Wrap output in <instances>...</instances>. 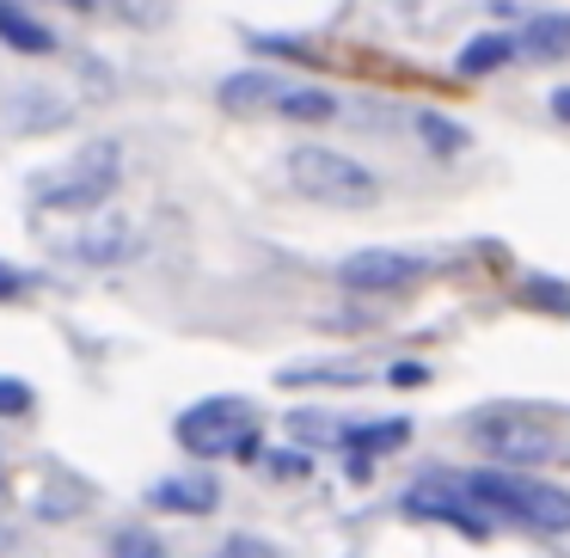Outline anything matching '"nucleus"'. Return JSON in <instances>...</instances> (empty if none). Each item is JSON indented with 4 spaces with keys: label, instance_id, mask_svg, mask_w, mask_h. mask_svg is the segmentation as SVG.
I'll use <instances>...</instances> for the list:
<instances>
[{
    "label": "nucleus",
    "instance_id": "1",
    "mask_svg": "<svg viewBox=\"0 0 570 558\" xmlns=\"http://www.w3.org/2000/svg\"><path fill=\"white\" fill-rule=\"evenodd\" d=\"M479 509L491 521H521V528H540V533H570V491L564 484H546L533 472H460Z\"/></svg>",
    "mask_w": 570,
    "mask_h": 558
},
{
    "label": "nucleus",
    "instance_id": "2",
    "mask_svg": "<svg viewBox=\"0 0 570 558\" xmlns=\"http://www.w3.org/2000/svg\"><path fill=\"white\" fill-rule=\"evenodd\" d=\"M178 448L197 460H258V411H252V399H203V405H190L185 418H178Z\"/></svg>",
    "mask_w": 570,
    "mask_h": 558
},
{
    "label": "nucleus",
    "instance_id": "3",
    "mask_svg": "<svg viewBox=\"0 0 570 558\" xmlns=\"http://www.w3.org/2000/svg\"><path fill=\"white\" fill-rule=\"evenodd\" d=\"M288 185L307 203H325V209H368V203H381V178L362 160L332 154V148H295L288 154Z\"/></svg>",
    "mask_w": 570,
    "mask_h": 558
},
{
    "label": "nucleus",
    "instance_id": "4",
    "mask_svg": "<svg viewBox=\"0 0 570 558\" xmlns=\"http://www.w3.org/2000/svg\"><path fill=\"white\" fill-rule=\"evenodd\" d=\"M117 190V141H92L80 148L68 166L43 173L31 185V203L38 209H56V215H99V203Z\"/></svg>",
    "mask_w": 570,
    "mask_h": 558
},
{
    "label": "nucleus",
    "instance_id": "5",
    "mask_svg": "<svg viewBox=\"0 0 570 558\" xmlns=\"http://www.w3.org/2000/svg\"><path fill=\"white\" fill-rule=\"evenodd\" d=\"M405 509H411V516H423V521H454V528L472 533V540H484V533L497 528V521L479 509V497L460 484V472H430L423 484H411Z\"/></svg>",
    "mask_w": 570,
    "mask_h": 558
},
{
    "label": "nucleus",
    "instance_id": "6",
    "mask_svg": "<svg viewBox=\"0 0 570 558\" xmlns=\"http://www.w3.org/2000/svg\"><path fill=\"white\" fill-rule=\"evenodd\" d=\"M472 442L484 448V454L497 460V467H540L546 454H552V430L533 418H479L472 423Z\"/></svg>",
    "mask_w": 570,
    "mask_h": 558
},
{
    "label": "nucleus",
    "instance_id": "7",
    "mask_svg": "<svg viewBox=\"0 0 570 558\" xmlns=\"http://www.w3.org/2000/svg\"><path fill=\"white\" fill-rule=\"evenodd\" d=\"M423 271H430L423 258H411V252H386V246L350 252V258L337 264V276H344V288H362V295H381V288H411Z\"/></svg>",
    "mask_w": 570,
    "mask_h": 558
},
{
    "label": "nucleus",
    "instance_id": "8",
    "mask_svg": "<svg viewBox=\"0 0 570 558\" xmlns=\"http://www.w3.org/2000/svg\"><path fill=\"white\" fill-rule=\"evenodd\" d=\"M68 252L87 258V264H129L141 252V227L124 222V215H92V222L68 239Z\"/></svg>",
    "mask_w": 570,
    "mask_h": 558
},
{
    "label": "nucleus",
    "instance_id": "9",
    "mask_svg": "<svg viewBox=\"0 0 570 558\" xmlns=\"http://www.w3.org/2000/svg\"><path fill=\"white\" fill-rule=\"evenodd\" d=\"M288 92V80H276V75H234L222 87V111H234V117H258V111H276V99Z\"/></svg>",
    "mask_w": 570,
    "mask_h": 558
},
{
    "label": "nucleus",
    "instance_id": "10",
    "mask_svg": "<svg viewBox=\"0 0 570 558\" xmlns=\"http://www.w3.org/2000/svg\"><path fill=\"white\" fill-rule=\"evenodd\" d=\"M148 503H160V509H185V516H203V509L222 503V484H215L209 472H190V479H166V484H154Z\"/></svg>",
    "mask_w": 570,
    "mask_h": 558
},
{
    "label": "nucleus",
    "instance_id": "11",
    "mask_svg": "<svg viewBox=\"0 0 570 558\" xmlns=\"http://www.w3.org/2000/svg\"><path fill=\"white\" fill-rule=\"evenodd\" d=\"M0 43H13L19 56H50L56 50V31L38 26L31 13H19L13 0H0Z\"/></svg>",
    "mask_w": 570,
    "mask_h": 558
},
{
    "label": "nucleus",
    "instance_id": "12",
    "mask_svg": "<svg viewBox=\"0 0 570 558\" xmlns=\"http://www.w3.org/2000/svg\"><path fill=\"white\" fill-rule=\"evenodd\" d=\"M405 442H411V423H405V418H393V423H350V430H344L350 460L393 454V448H405Z\"/></svg>",
    "mask_w": 570,
    "mask_h": 558
},
{
    "label": "nucleus",
    "instance_id": "13",
    "mask_svg": "<svg viewBox=\"0 0 570 558\" xmlns=\"http://www.w3.org/2000/svg\"><path fill=\"white\" fill-rule=\"evenodd\" d=\"M515 50H528L533 62H558V56H570V13H552V19H533L528 31H521Z\"/></svg>",
    "mask_w": 570,
    "mask_h": 558
},
{
    "label": "nucleus",
    "instance_id": "14",
    "mask_svg": "<svg viewBox=\"0 0 570 558\" xmlns=\"http://www.w3.org/2000/svg\"><path fill=\"white\" fill-rule=\"evenodd\" d=\"M509 56H515V38H503V31H484V38H472L466 50H460V75H466V80L497 75Z\"/></svg>",
    "mask_w": 570,
    "mask_h": 558
},
{
    "label": "nucleus",
    "instance_id": "15",
    "mask_svg": "<svg viewBox=\"0 0 570 558\" xmlns=\"http://www.w3.org/2000/svg\"><path fill=\"white\" fill-rule=\"evenodd\" d=\"M276 111H283L288 124H332L337 99H332V92H313V87H288L283 99H276Z\"/></svg>",
    "mask_w": 570,
    "mask_h": 558
},
{
    "label": "nucleus",
    "instance_id": "16",
    "mask_svg": "<svg viewBox=\"0 0 570 558\" xmlns=\"http://www.w3.org/2000/svg\"><path fill=\"white\" fill-rule=\"evenodd\" d=\"M111 13L124 19V26H136V31H160L166 19L178 13V0H111Z\"/></svg>",
    "mask_w": 570,
    "mask_h": 558
},
{
    "label": "nucleus",
    "instance_id": "17",
    "mask_svg": "<svg viewBox=\"0 0 570 558\" xmlns=\"http://www.w3.org/2000/svg\"><path fill=\"white\" fill-rule=\"evenodd\" d=\"M288 430H301V442H337V448H344V430H350V423L337 430L332 418H320V411H301V418H288Z\"/></svg>",
    "mask_w": 570,
    "mask_h": 558
},
{
    "label": "nucleus",
    "instance_id": "18",
    "mask_svg": "<svg viewBox=\"0 0 570 558\" xmlns=\"http://www.w3.org/2000/svg\"><path fill=\"white\" fill-rule=\"evenodd\" d=\"M111 552H117V558H166V546L154 540L148 528H124V533L111 540Z\"/></svg>",
    "mask_w": 570,
    "mask_h": 558
},
{
    "label": "nucleus",
    "instance_id": "19",
    "mask_svg": "<svg viewBox=\"0 0 570 558\" xmlns=\"http://www.w3.org/2000/svg\"><path fill=\"white\" fill-rule=\"evenodd\" d=\"M258 460L276 472V479H307V467H313V460L301 454V448H271V454H258Z\"/></svg>",
    "mask_w": 570,
    "mask_h": 558
},
{
    "label": "nucleus",
    "instance_id": "20",
    "mask_svg": "<svg viewBox=\"0 0 570 558\" xmlns=\"http://www.w3.org/2000/svg\"><path fill=\"white\" fill-rule=\"evenodd\" d=\"M417 129H423V141H430V148H466V136H460V124H448V117H417Z\"/></svg>",
    "mask_w": 570,
    "mask_h": 558
},
{
    "label": "nucleus",
    "instance_id": "21",
    "mask_svg": "<svg viewBox=\"0 0 570 558\" xmlns=\"http://www.w3.org/2000/svg\"><path fill=\"white\" fill-rule=\"evenodd\" d=\"M521 301H528V307H546V313H564L570 307V288L564 283H528V288H521Z\"/></svg>",
    "mask_w": 570,
    "mask_h": 558
},
{
    "label": "nucleus",
    "instance_id": "22",
    "mask_svg": "<svg viewBox=\"0 0 570 558\" xmlns=\"http://www.w3.org/2000/svg\"><path fill=\"white\" fill-rule=\"evenodd\" d=\"M26 411H31V386L0 374V418H26Z\"/></svg>",
    "mask_w": 570,
    "mask_h": 558
},
{
    "label": "nucleus",
    "instance_id": "23",
    "mask_svg": "<svg viewBox=\"0 0 570 558\" xmlns=\"http://www.w3.org/2000/svg\"><path fill=\"white\" fill-rule=\"evenodd\" d=\"M222 558H283L271 540H258V533H234V540L222 546Z\"/></svg>",
    "mask_w": 570,
    "mask_h": 558
},
{
    "label": "nucleus",
    "instance_id": "24",
    "mask_svg": "<svg viewBox=\"0 0 570 558\" xmlns=\"http://www.w3.org/2000/svg\"><path fill=\"white\" fill-rule=\"evenodd\" d=\"M393 381L399 386H423V381H430V369H423V362H393Z\"/></svg>",
    "mask_w": 570,
    "mask_h": 558
},
{
    "label": "nucleus",
    "instance_id": "25",
    "mask_svg": "<svg viewBox=\"0 0 570 558\" xmlns=\"http://www.w3.org/2000/svg\"><path fill=\"white\" fill-rule=\"evenodd\" d=\"M19 288H26V276H19L13 264H0V295H19Z\"/></svg>",
    "mask_w": 570,
    "mask_h": 558
},
{
    "label": "nucleus",
    "instance_id": "26",
    "mask_svg": "<svg viewBox=\"0 0 570 558\" xmlns=\"http://www.w3.org/2000/svg\"><path fill=\"white\" fill-rule=\"evenodd\" d=\"M552 117H558V124H570V87L552 92Z\"/></svg>",
    "mask_w": 570,
    "mask_h": 558
},
{
    "label": "nucleus",
    "instance_id": "27",
    "mask_svg": "<svg viewBox=\"0 0 570 558\" xmlns=\"http://www.w3.org/2000/svg\"><path fill=\"white\" fill-rule=\"evenodd\" d=\"M68 7H75V13H92V7H99V0H68Z\"/></svg>",
    "mask_w": 570,
    "mask_h": 558
}]
</instances>
